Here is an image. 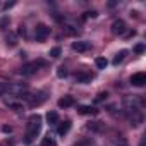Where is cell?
I'll return each mask as SVG.
<instances>
[{
    "mask_svg": "<svg viewBox=\"0 0 146 146\" xmlns=\"http://www.w3.org/2000/svg\"><path fill=\"white\" fill-rule=\"evenodd\" d=\"M41 131V117L36 113V115H31L29 120H28V125H26V134H24V143L26 144H31L38 134Z\"/></svg>",
    "mask_w": 146,
    "mask_h": 146,
    "instance_id": "6da1fadb",
    "label": "cell"
},
{
    "mask_svg": "<svg viewBox=\"0 0 146 146\" xmlns=\"http://www.w3.org/2000/svg\"><path fill=\"white\" fill-rule=\"evenodd\" d=\"M40 65H46V62H45V60H35V62H29V64H26V65L21 67V74H23V76H31V74H35V72L38 70Z\"/></svg>",
    "mask_w": 146,
    "mask_h": 146,
    "instance_id": "7a4b0ae2",
    "label": "cell"
},
{
    "mask_svg": "<svg viewBox=\"0 0 146 146\" xmlns=\"http://www.w3.org/2000/svg\"><path fill=\"white\" fill-rule=\"evenodd\" d=\"M26 84H23V83H11V84H5V93H11V95H14V96H21L23 93H26Z\"/></svg>",
    "mask_w": 146,
    "mask_h": 146,
    "instance_id": "3957f363",
    "label": "cell"
},
{
    "mask_svg": "<svg viewBox=\"0 0 146 146\" xmlns=\"http://www.w3.org/2000/svg\"><path fill=\"white\" fill-rule=\"evenodd\" d=\"M48 36H50V28L46 24H38L35 28V38H36V41H45Z\"/></svg>",
    "mask_w": 146,
    "mask_h": 146,
    "instance_id": "277c9868",
    "label": "cell"
},
{
    "mask_svg": "<svg viewBox=\"0 0 146 146\" xmlns=\"http://www.w3.org/2000/svg\"><path fill=\"white\" fill-rule=\"evenodd\" d=\"M46 98H48V96H46V93H45V91H41V93L31 95V98H29L28 102H29V107H33V108H35V107H40L43 102H46Z\"/></svg>",
    "mask_w": 146,
    "mask_h": 146,
    "instance_id": "5b68a950",
    "label": "cell"
},
{
    "mask_svg": "<svg viewBox=\"0 0 146 146\" xmlns=\"http://www.w3.org/2000/svg\"><path fill=\"white\" fill-rule=\"evenodd\" d=\"M125 29H127V26H125V23H124L122 19H117V21H113V23H112V33H113L115 36L124 35V33H125Z\"/></svg>",
    "mask_w": 146,
    "mask_h": 146,
    "instance_id": "8992f818",
    "label": "cell"
},
{
    "mask_svg": "<svg viewBox=\"0 0 146 146\" xmlns=\"http://www.w3.org/2000/svg\"><path fill=\"white\" fill-rule=\"evenodd\" d=\"M131 84L137 86V88L144 86L146 84V74H144V72H136V74H132L131 76Z\"/></svg>",
    "mask_w": 146,
    "mask_h": 146,
    "instance_id": "52a82bcc",
    "label": "cell"
},
{
    "mask_svg": "<svg viewBox=\"0 0 146 146\" xmlns=\"http://www.w3.org/2000/svg\"><path fill=\"white\" fill-rule=\"evenodd\" d=\"M90 48H91V43L90 41H74V43H72V50L78 52V53L88 52Z\"/></svg>",
    "mask_w": 146,
    "mask_h": 146,
    "instance_id": "ba28073f",
    "label": "cell"
},
{
    "mask_svg": "<svg viewBox=\"0 0 146 146\" xmlns=\"http://www.w3.org/2000/svg\"><path fill=\"white\" fill-rule=\"evenodd\" d=\"M74 79H76V83L88 84V83H91V74H88V72H76Z\"/></svg>",
    "mask_w": 146,
    "mask_h": 146,
    "instance_id": "9c48e42d",
    "label": "cell"
},
{
    "mask_svg": "<svg viewBox=\"0 0 146 146\" xmlns=\"http://www.w3.org/2000/svg\"><path fill=\"white\" fill-rule=\"evenodd\" d=\"M72 105H74V96H70V95H65V96H62L58 100V107L60 108H69Z\"/></svg>",
    "mask_w": 146,
    "mask_h": 146,
    "instance_id": "30bf717a",
    "label": "cell"
},
{
    "mask_svg": "<svg viewBox=\"0 0 146 146\" xmlns=\"http://www.w3.org/2000/svg\"><path fill=\"white\" fill-rule=\"evenodd\" d=\"M78 112L83 113V115H96V113H98V108H95V107H91V105H81V107L78 108Z\"/></svg>",
    "mask_w": 146,
    "mask_h": 146,
    "instance_id": "8fae6325",
    "label": "cell"
},
{
    "mask_svg": "<svg viewBox=\"0 0 146 146\" xmlns=\"http://www.w3.org/2000/svg\"><path fill=\"white\" fill-rule=\"evenodd\" d=\"M69 129H70V120H64V122L58 125L57 132H58V136H65V134L69 132Z\"/></svg>",
    "mask_w": 146,
    "mask_h": 146,
    "instance_id": "7c38bea8",
    "label": "cell"
},
{
    "mask_svg": "<svg viewBox=\"0 0 146 146\" xmlns=\"http://www.w3.org/2000/svg\"><path fill=\"white\" fill-rule=\"evenodd\" d=\"M46 122H48L50 125L58 124V113H57V112H48V113H46Z\"/></svg>",
    "mask_w": 146,
    "mask_h": 146,
    "instance_id": "4fadbf2b",
    "label": "cell"
},
{
    "mask_svg": "<svg viewBox=\"0 0 146 146\" xmlns=\"http://www.w3.org/2000/svg\"><path fill=\"white\" fill-rule=\"evenodd\" d=\"M125 55H127V50H120V52H119V53H117V55L113 57L112 64H113V65H119V64H120V62H122V60L125 58Z\"/></svg>",
    "mask_w": 146,
    "mask_h": 146,
    "instance_id": "5bb4252c",
    "label": "cell"
},
{
    "mask_svg": "<svg viewBox=\"0 0 146 146\" xmlns=\"http://www.w3.org/2000/svg\"><path fill=\"white\" fill-rule=\"evenodd\" d=\"M5 103H7L9 108H12V110H16V112L24 110V105H23V103H17V102H5Z\"/></svg>",
    "mask_w": 146,
    "mask_h": 146,
    "instance_id": "9a60e30c",
    "label": "cell"
},
{
    "mask_svg": "<svg viewBox=\"0 0 146 146\" xmlns=\"http://www.w3.org/2000/svg\"><path fill=\"white\" fill-rule=\"evenodd\" d=\"M95 64H96V67H98V69H107V65H108V60H107L105 57H98V58L95 60Z\"/></svg>",
    "mask_w": 146,
    "mask_h": 146,
    "instance_id": "2e32d148",
    "label": "cell"
},
{
    "mask_svg": "<svg viewBox=\"0 0 146 146\" xmlns=\"http://www.w3.org/2000/svg\"><path fill=\"white\" fill-rule=\"evenodd\" d=\"M41 146H57V143H55V139L48 134V136H45L43 137V141H41Z\"/></svg>",
    "mask_w": 146,
    "mask_h": 146,
    "instance_id": "e0dca14e",
    "label": "cell"
},
{
    "mask_svg": "<svg viewBox=\"0 0 146 146\" xmlns=\"http://www.w3.org/2000/svg\"><path fill=\"white\" fill-rule=\"evenodd\" d=\"M5 40H7V45H11V46H16V45H17V36H16L14 33H9V35L5 36Z\"/></svg>",
    "mask_w": 146,
    "mask_h": 146,
    "instance_id": "ac0fdd59",
    "label": "cell"
},
{
    "mask_svg": "<svg viewBox=\"0 0 146 146\" xmlns=\"http://www.w3.org/2000/svg\"><path fill=\"white\" fill-rule=\"evenodd\" d=\"M57 76H58V78H65V76H67V69H65L64 65H60V67L57 69Z\"/></svg>",
    "mask_w": 146,
    "mask_h": 146,
    "instance_id": "d6986e66",
    "label": "cell"
},
{
    "mask_svg": "<svg viewBox=\"0 0 146 146\" xmlns=\"http://www.w3.org/2000/svg\"><path fill=\"white\" fill-rule=\"evenodd\" d=\"M60 53H62V50H60V46H55V48H52V50H50V55H52L53 58H57V57H60Z\"/></svg>",
    "mask_w": 146,
    "mask_h": 146,
    "instance_id": "ffe728a7",
    "label": "cell"
},
{
    "mask_svg": "<svg viewBox=\"0 0 146 146\" xmlns=\"http://www.w3.org/2000/svg\"><path fill=\"white\" fill-rule=\"evenodd\" d=\"M107 96H108V95L102 91V93H98V95H96V98H95V102H96V103H98V102H103V100H107Z\"/></svg>",
    "mask_w": 146,
    "mask_h": 146,
    "instance_id": "44dd1931",
    "label": "cell"
},
{
    "mask_svg": "<svg viewBox=\"0 0 146 146\" xmlns=\"http://www.w3.org/2000/svg\"><path fill=\"white\" fill-rule=\"evenodd\" d=\"M134 52H136V53H143V52H144V45H143V43H139V45H136V48H134Z\"/></svg>",
    "mask_w": 146,
    "mask_h": 146,
    "instance_id": "7402d4cb",
    "label": "cell"
},
{
    "mask_svg": "<svg viewBox=\"0 0 146 146\" xmlns=\"http://www.w3.org/2000/svg\"><path fill=\"white\" fill-rule=\"evenodd\" d=\"M7 24H9V17H4L2 21H0V28H2V29H5Z\"/></svg>",
    "mask_w": 146,
    "mask_h": 146,
    "instance_id": "603a6c76",
    "label": "cell"
},
{
    "mask_svg": "<svg viewBox=\"0 0 146 146\" xmlns=\"http://www.w3.org/2000/svg\"><path fill=\"white\" fill-rule=\"evenodd\" d=\"M98 16V12L96 11H90V12H86V16L84 17H96Z\"/></svg>",
    "mask_w": 146,
    "mask_h": 146,
    "instance_id": "cb8c5ba5",
    "label": "cell"
},
{
    "mask_svg": "<svg viewBox=\"0 0 146 146\" xmlns=\"http://www.w3.org/2000/svg\"><path fill=\"white\" fill-rule=\"evenodd\" d=\"M5 95V83H0V96Z\"/></svg>",
    "mask_w": 146,
    "mask_h": 146,
    "instance_id": "d4e9b609",
    "label": "cell"
},
{
    "mask_svg": "<svg viewBox=\"0 0 146 146\" xmlns=\"http://www.w3.org/2000/svg\"><path fill=\"white\" fill-rule=\"evenodd\" d=\"M2 131H4V132H11V131H12V129H11V127H9V125H4V127H2Z\"/></svg>",
    "mask_w": 146,
    "mask_h": 146,
    "instance_id": "484cf974",
    "label": "cell"
},
{
    "mask_svg": "<svg viewBox=\"0 0 146 146\" xmlns=\"http://www.w3.org/2000/svg\"><path fill=\"white\" fill-rule=\"evenodd\" d=\"M139 146H144V141H141V143H139Z\"/></svg>",
    "mask_w": 146,
    "mask_h": 146,
    "instance_id": "4316f807",
    "label": "cell"
}]
</instances>
